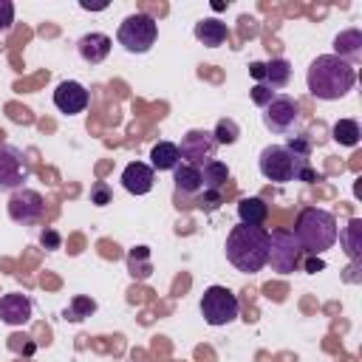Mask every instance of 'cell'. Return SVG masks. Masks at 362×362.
<instances>
[{"label":"cell","instance_id":"18","mask_svg":"<svg viewBox=\"0 0 362 362\" xmlns=\"http://www.w3.org/2000/svg\"><path fill=\"white\" fill-rule=\"evenodd\" d=\"M178 164H181V153H178V144L175 141H158V144H153V150H150V167L153 170L173 173Z\"/></svg>","mask_w":362,"mask_h":362},{"label":"cell","instance_id":"7","mask_svg":"<svg viewBox=\"0 0 362 362\" xmlns=\"http://www.w3.org/2000/svg\"><path fill=\"white\" fill-rule=\"evenodd\" d=\"M300 164H308V161H297L283 144H269V147H263V150H260V158H257L260 175H263L266 181H274V184L294 181Z\"/></svg>","mask_w":362,"mask_h":362},{"label":"cell","instance_id":"1","mask_svg":"<svg viewBox=\"0 0 362 362\" xmlns=\"http://www.w3.org/2000/svg\"><path fill=\"white\" fill-rule=\"evenodd\" d=\"M356 82V71L354 65H348L345 59L334 57V54H320L305 74V85L308 93L320 102H337L342 99Z\"/></svg>","mask_w":362,"mask_h":362},{"label":"cell","instance_id":"28","mask_svg":"<svg viewBox=\"0 0 362 362\" xmlns=\"http://www.w3.org/2000/svg\"><path fill=\"white\" fill-rule=\"evenodd\" d=\"M297 161H308L311 158V141L305 136H288V144H283Z\"/></svg>","mask_w":362,"mask_h":362},{"label":"cell","instance_id":"33","mask_svg":"<svg viewBox=\"0 0 362 362\" xmlns=\"http://www.w3.org/2000/svg\"><path fill=\"white\" fill-rule=\"evenodd\" d=\"M14 23V3L11 0H0V34L8 31Z\"/></svg>","mask_w":362,"mask_h":362},{"label":"cell","instance_id":"29","mask_svg":"<svg viewBox=\"0 0 362 362\" xmlns=\"http://www.w3.org/2000/svg\"><path fill=\"white\" fill-rule=\"evenodd\" d=\"M113 201V189L105 184V181H96L93 187H90V204H96V206H107Z\"/></svg>","mask_w":362,"mask_h":362},{"label":"cell","instance_id":"14","mask_svg":"<svg viewBox=\"0 0 362 362\" xmlns=\"http://www.w3.org/2000/svg\"><path fill=\"white\" fill-rule=\"evenodd\" d=\"M156 184V170L144 161H130L124 170H122V187L130 192V195H147Z\"/></svg>","mask_w":362,"mask_h":362},{"label":"cell","instance_id":"9","mask_svg":"<svg viewBox=\"0 0 362 362\" xmlns=\"http://www.w3.org/2000/svg\"><path fill=\"white\" fill-rule=\"evenodd\" d=\"M31 175L28 158L20 147L14 144H0V192H14L20 189Z\"/></svg>","mask_w":362,"mask_h":362},{"label":"cell","instance_id":"21","mask_svg":"<svg viewBox=\"0 0 362 362\" xmlns=\"http://www.w3.org/2000/svg\"><path fill=\"white\" fill-rule=\"evenodd\" d=\"M238 218H240V223H246V226H263V221L269 218V204H266L263 198H257V195L240 198V201H238Z\"/></svg>","mask_w":362,"mask_h":362},{"label":"cell","instance_id":"19","mask_svg":"<svg viewBox=\"0 0 362 362\" xmlns=\"http://www.w3.org/2000/svg\"><path fill=\"white\" fill-rule=\"evenodd\" d=\"M173 181H175V189L181 195H198L204 187H201V167L195 164H187L181 161L175 170H173Z\"/></svg>","mask_w":362,"mask_h":362},{"label":"cell","instance_id":"4","mask_svg":"<svg viewBox=\"0 0 362 362\" xmlns=\"http://www.w3.org/2000/svg\"><path fill=\"white\" fill-rule=\"evenodd\" d=\"M156 40H158V23L144 11L127 14L116 28V42L127 54H147L156 45Z\"/></svg>","mask_w":362,"mask_h":362},{"label":"cell","instance_id":"35","mask_svg":"<svg viewBox=\"0 0 362 362\" xmlns=\"http://www.w3.org/2000/svg\"><path fill=\"white\" fill-rule=\"evenodd\" d=\"M249 74H252L257 82H263V62H249Z\"/></svg>","mask_w":362,"mask_h":362},{"label":"cell","instance_id":"12","mask_svg":"<svg viewBox=\"0 0 362 362\" xmlns=\"http://www.w3.org/2000/svg\"><path fill=\"white\" fill-rule=\"evenodd\" d=\"M88 102H90V93H88V88H85L82 82H76V79H62V82L57 85V90H54V105H57L59 113L76 116V113H82V110L88 107Z\"/></svg>","mask_w":362,"mask_h":362},{"label":"cell","instance_id":"31","mask_svg":"<svg viewBox=\"0 0 362 362\" xmlns=\"http://www.w3.org/2000/svg\"><path fill=\"white\" fill-rule=\"evenodd\" d=\"M218 206H221V192H215V189H204L201 198H198V209H204V212H215Z\"/></svg>","mask_w":362,"mask_h":362},{"label":"cell","instance_id":"23","mask_svg":"<svg viewBox=\"0 0 362 362\" xmlns=\"http://www.w3.org/2000/svg\"><path fill=\"white\" fill-rule=\"evenodd\" d=\"M127 272L133 280H147L153 274V257L147 246H133L127 252Z\"/></svg>","mask_w":362,"mask_h":362},{"label":"cell","instance_id":"32","mask_svg":"<svg viewBox=\"0 0 362 362\" xmlns=\"http://www.w3.org/2000/svg\"><path fill=\"white\" fill-rule=\"evenodd\" d=\"M272 99H274V90H272V88H266V85H260V82L252 88V102H255L257 107H266Z\"/></svg>","mask_w":362,"mask_h":362},{"label":"cell","instance_id":"5","mask_svg":"<svg viewBox=\"0 0 362 362\" xmlns=\"http://www.w3.org/2000/svg\"><path fill=\"white\" fill-rule=\"evenodd\" d=\"M238 314H240V303H238L232 288L209 286L204 291V297H201V317H204L206 325H215V328L229 325V322L238 320Z\"/></svg>","mask_w":362,"mask_h":362},{"label":"cell","instance_id":"20","mask_svg":"<svg viewBox=\"0 0 362 362\" xmlns=\"http://www.w3.org/2000/svg\"><path fill=\"white\" fill-rule=\"evenodd\" d=\"M288 79H291V62H288V59L274 57V59L263 62V82H260V85L277 90V88H286Z\"/></svg>","mask_w":362,"mask_h":362},{"label":"cell","instance_id":"24","mask_svg":"<svg viewBox=\"0 0 362 362\" xmlns=\"http://www.w3.org/2000/svg\"><path fill=\"white\" fill-rule=\"evenodd\" d=\"M226 181H229V167H226L223 161L212 158V161H206V164L201 167V187H204V189L221 192Z\"/></svg>","mask_w":362,"mask_h":362},{"label":"cell","instance_id":"30","mask_svg":"<svg viewBox=\"0 0 362 362\" xmlns=\"http://www.w3.org/2000/svg\"><path fill=\"white\" fill-rule=\"evenodd\" d=\"M40 243H42V249H48V252H57V249L62 246V235H59L57 229L45 226V229L40 232Z\"/></svg>","mask_w":362,"mask_h":362},{"label":"cell","instance_id":"16","mask_svg":"<svg viewBox=\"0 0 362 362\" xmlns=\"http://www.w3.org/2000/svg\"><path fill=\"white\" fill-rule=\"evenodd\" d=\"M334 57L345 59L348 65H356L362 59V31L359 28H345L334 37Z\"/></svg>","mask_w":362,"mask_h":362},{"label":"cell","instance_id":"6","mask_svg":"<svg viewBox=\"0 0 362 362\" xmlns=\"http://www.w3.org/2000/svg\"><path fill=\"white\" fill-rule=\"evenodd\" d=\"M300 260H303V249H300L294 232L291 229H272L266 266H272V272H277V274H291L300 269Z\"/></svg>","mask_w":362,"mask_h":362},{"label":"cell","instance_id":"34","mask_svg":"<svg viewBox=\"0 0 362 362\" xmlns=\"http://www.w3.org/2000/svg\"><path fill=\"white\" fill-rule=\"evenodd\" d=\"M300 266L305 269V274H317V272H322V269H325V260H322V257H317V255H303Z\"/></svg>","mask_w":362,"mask_h":362},{"label":"cell","instance_id":"22","mask_svg":"<svg viewBox=\"0 0 362 362\" xmlns=\"http://www.w3.org/2000/svg\"><path fill=\"white\" fill-rule=\"evenodd\" d=\"M337 238H339L345 255L351 257V263H359V257H362V221L359 218H351L348 226Z\"/></svg>","mask_w":362,"mask_h":362},{"label":"cell","instance_id":"25","mask_svg":"<svg viewBox=\"0 0 362 362\" xmlns=\"http://www.w3.org/2000/svg\"><path fill=\"white\" fill-rule=\"evenodd\" d=\"M331 139L337 144H342V147H356L359 139H362V127H359L356 119H339L331 127Z\"/></svg>","mask_w":362,"mask_h":362},{"label":"cell","instance_id":"11","mask_svg":"<svg viewBox=\"0 0 362 362\" xmlns=\"http://www.w3.org/2000/svg\"><path fill=\"white\" fill-rule=\"evenodd\" d=\"M215 139L209 130H187L181 136V144H178V153L187 164H195V167H204L206 161H212L215 156Z\"/></svg>","mask_w":362,"mask_h":362},{"label":"cell","instance_id":"17","mask_svg":"<svg viewBox=\"0 0 362 362\" xmlns=\"http://www.w3.org/2000/svg\"><path fill=\"white\" fill-rule=\"evenodd\" d=\"M192 34H195V40H198L201 45H206V48H218V45L226 42L229 28H226V23H221V20H215V17H204L201 23H195Z\"/></svg>","mask_w":362,"mask_h":362},{"label":"cell","instance_id":"3","mask_svg":"<svg viewBox=\"0 0 362 362\" xmlns=\"http://www.w3.org/2000/svg\"><path fill=\"white\" fill-rule=\"evenodd\" d=\"M337 235H339V226H337V218L328 209L305 206L297 215L294 238H297L303 255H317L320 257L325 249H331L337 243Z\"/></svg>","mask_w":362,"mask_h":362},{"label":"cell","instance_id":"13","mask_svg":"<svg viewBox=\"0 0 362 362\" xmlns=\"http://www.w3.org/2000/svg\"><path fill=\"white\" fill-rule=\"evenodd\" d=\"M31 311H34V305H31V297L28 294L11 291V294H3L0 297V320L6 325H11V328L25 325L31 320Z\"/></svg>","mask_w":362,"mask_h":362},{"label":"cell","instance_id":"26","mask_svg":"<svg viewBox=\"0 0 362 362\" xmlns=\"http://www.w3.org/2000/svg\"><path fill=\"white\" fill-rule=\"evenodd\" d=\"M96 311V303L90 300V297H85V294H76V297H71V303H68V308L62 311V317L68 320V322H82L85 317H90Z\"/></svg>","mask_w":362,"mask_h":362},{"label":"cell","instance_id":"10","mask_svg":"<svg viewBox=\"0 0 362 362\" xmlns=\"http://www.w3.org/2000/svg\"><path fill=\"white\" fill-rule=\"evenodd\" d=\"M42 215H45V198L37 189L20 187V189H14L8 195V218L14 223L31 226V223H40Z\"/></svg>","mask_w":362,"mask_h":362},{"label":"cell","instance_id":"2","mask_svg":"<svg viewBox=\"0 0 362 362\" xmlns=\"http://www.w3.org/2000/svg\"><path fill=\"white\" fill-rule=\"evenodd\" d=\"M226 260L243 272V274H255L266 266L269 260V229L263 226H246L238 223L232 226V232L226 235Z\"/></svg>","mask_w":362,"mask_h":362},{"label":"cell","instance_id":"27","mask_svg":"<svg viewBox=\"0 0 362 362\" xmlns=\"http://www.w3.org/2000/svg\"><path fill=\"white\" fill-rule=\"evenodd\" d=\"M238 136H240V127H238L235 119H221V122L215 124V130H212L215 144H235Z\"/></svg>","mask_w":362,"mask_h":362},{"label":"cell","instance_id":"8","mask_svg":"<svg viewBox=\"0 0 362 362\" xmlns=\"http://www.w3.org/2000/svg\"><path fill=\"white\" fill-rule=\"evenodd\" d=\"M263 124L277 136L294 133L300 124V105L286 93H274V99L263 107Z\"/></svg>","mask_w":362,"mask_h":362},{"label":"cell","instance_id":"15","mask_svg":"<svg viewBox=\"0 0 362 362\" xmlns=\"http://www.w3.org/2000/svg\"><path fill=\"white\" fill-rule=\"evenodd\" d=\"M110 48H113V40L107 34H102V31H90V34H82L76 40V54L88 65H99L102 59H107Z\"/></svg>","mask_w":362,"mask_h":362}]
</instances>
